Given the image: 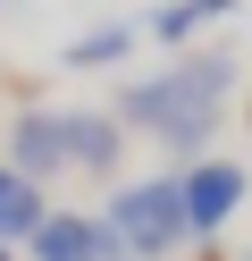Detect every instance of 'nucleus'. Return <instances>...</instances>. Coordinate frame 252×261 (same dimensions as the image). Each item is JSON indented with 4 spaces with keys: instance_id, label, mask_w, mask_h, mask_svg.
<instances>
[{
    "instance_id": "9d476101",
    "label": "nucleus",
    "mask_w": 252,
    "mask_h": 261,
    "mask_svg": "<svg viewBox=\"0 0 252 261\" xmlns=\"http://www.w3.org/2000/svg\"><path fill=\"white\" fill-rule=\"evenodd\" d=\"M244 126H252V93H244Z\"/></svg>"
},
{
    "instance_id": "39448f33",
    "label": "nucleus",
    "mask_w": 252,
    "mask_h": 261,
    "mask_svg": "<svg viewBox=\"0 0 252 261\" xmlns=\"http://www.w3.org/2000/svg\"><path fill=\"white\" fill-rule=\"evenodd\" d=\"M9 169L34 177V186H50V177L67 169V110H25V118L9 126Z\"/></svg>"
},
{
    "instance_id": "1a4fd4ad",
    "label": "nucleus",
    "mask_w": 252,
    "mask_h": 261,
    "mask_svg": "<svg viewBox=\"0 0 252 261\" xmlns=\"http://www.w3.org/2000/svg\"><path fill=\"white\" fill-rule=\"evenodd\" d=\"M134 34H143V25H118V17L109 25H84V34L59 51V68H118V59L134 51Z\"/></svg>"
},
{
    "instance_id": "f257e3e1",
    "label": "nucleus",
    "mask_w": 252,
    "mask_h": 261,
    "mask_svg": "<svg viewBox=\"0 0 252 261\" xmlns=\"http://www.w3.org/2000/svg\"><path fill=\"white\" fill-rule=\"evenodd\" d=\"M227 85H235V59H227V51H185L177 68L118 85V110H109V118L134 126V135H151V143L168 152V169H193V160H210Z\"/></svg>"
},
{
    "instance_id": "7ed1b4c3",
    "label": "nucleus",
    "mask_w": 252,
    "mask_h": 261,
    "mask_svg": "<svg viewBox=\"0 0 252 261\" xmlns=\"http://www.w3.org/2000/svg\"><path fill=\"white\" fill-rule=\"evenodd\" d=\"M177 186H185V227H193V236H218V227L252 202V177L235 169V160H193V169H177Z\"/></svg>"
},
{
    "instance_id": "0eeeda50",
    "label": "nucleus",
    "mask_w": 252,
    "mask_h": 261,
    "mask_svg": "<svg viewBox=\"0 0 252 261\" xmlns=\"http://www.w3.org/2000/svg\"><path fill=\"white\" fill-rule=\"evenodd\" d=\"M235 9H244V0H160V9L143 17V34H151V42H168V51H185L193 34H210V25H227Z\"/></svg>"
},
{
    "instance_id": "f03ea898",
    "label": "nucleus",
    "mask_w": 252,
    "mask_h": 261,
    "mask_svg": "<svg viewBox=\"0 0 252 261\" xmlns=\"http://www.w3.org/2000/svg\"><path fill=\"white\" fill-rule=\"evenodd\" d=\"M101 219L118 227V244H126L134 261H168L185 236H193V227H185V186H177V169L118 186L109 202H101Z\"/></svg>"
},
{
    "instance_id": "f8f14e48",
    "label": "nucleus",
    "mask_w": 252,
    "mask_h": 261,
    "mask_svg": "<svg viewBox=\"0 0 252 261\" xmlns=\"http://www.w3.org/2000/svg\"><path fill=\"white\" fill-rule=\"evenodd\" d=\"M202 261H218V253H202Z\"/></svg>"
},
{
    "instance_id": "9b49d317",
    "label": "nucleus",
    "mask_w": 252,
    "mask_h": 261,
    "mask_svg": "<svg viewBox=\"0 0 252 261\" xmlns=\"http://www.w3.org/2000/svg\"><path fill=\"white\" fill-rule=\"evenodd\" d=\"M0 261H17V253H9V244H0Z\"/></svg>"
},
{
    "instance_id": "20e7f679",
    "label": "nucleus",
    "mask_w": 252,
    "mask_h": 261,
    "mask_svg": "<svg viewBox=\"0 0 252 261\" xmlns=\"http://www.w3.org/2000/svg\"><path fill=\"white\" fill-rule=\"evenodd\" d=\"M34 261H134L101 211H50L34 227Z\"/></svg>"
},
{
    "instance_id": "6e6552de",
    "label": "nucleus",
    "mask_w": 252,
    "mask_h": 261,
    "mask_svg": "<svg viewBox=\"0 0 252 261\" xmlns=\"http://www.w3.org/2000/svg\"><path fill=\"white\" fill-rule=\"evenodd\" d=\"M50 219V202H42V186L34 177H17L9 160H0V244H34V227Z\"/></svg>"
},
{
    "instance_id": "423d86ee",
    "label": "nucleus",
    "mask_w": 252,
    "mask_h": 261,
    "mask_svg": "<svg viewBox=\"0 0 252 261\" xmlns=\"http://www.w3.org/2000/svg\"><path fill=\"white\" fill-rule=\"evenodd\" d=\"M118 152H126V126L109 118V110H67V169L84 177H109Z\"/></svg>"
},
{
    "instance_id": "ddd939ff",
    "label": "nucleus",
    "mask_w": 252,
    "mask_h": 261,
    "mask_svg": "<svg viewBox=\"0 0 252 261\" xmlns=\"http://www.w3.org/2000/svg\"><path fill=\"white\" fill-rule=\"evenodd\" d=\"M244 261H252V253H244Z\"/></svg>"
}]
</instances>
